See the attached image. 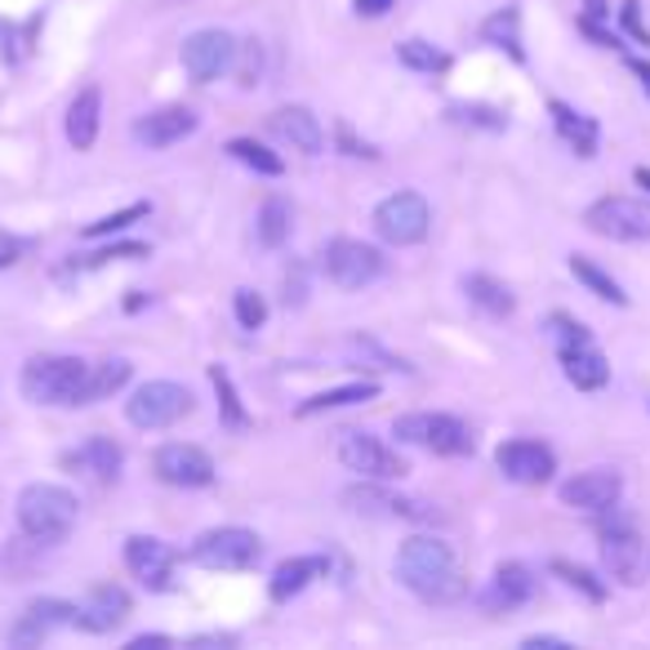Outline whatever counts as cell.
Segmentation results:
<instances>
[{
  "mask_svg": "<svg viewBox=\"0 0 650 650\" xmlns=\"http://www.w3.org/2000/svg\"><path fill=\"white\" fill-rule=\"evenodd\" d=\"M549 335H553L557 353H566V348H579V344H593L588 325H584V321H575V316H566V312H553V316H549Z\"/></svg>",
  "mask_w": 650,
  "mask_h": 650,
  "instance_id": "obj_39",
  "label": "cell"
},
{
  "mask_svg": "<svg viewBox=\"0 0 650 650\" xmlns=\"http://www.w3.org/2000/svg\"><path fill=\"white\" fill-rule=\"evenodd\" d=\"M597 517H602L597 521V530H602V562H606L610 579L637 588L646 579V544H641V534H637V521L624 517V512H615V508H606Z\"/></svg>",
  "mask_w": 650,
  "mask_h": 650,
  "instance_id": "obj_5",
  "label": "cell"
},
{
  "mask_svg": "<svg viewBox=\"0 0 650 650\" xmlns=\"http://www.w3.org/2000/svg\"><path fill=\"white\" fill-rule=\"evenodd\" d=\"M335 134H339V148H344L348 156H366V161H375V156H379L370 143H361V139L353 134V126H348V121H339V130H335Z\"/></svg>",
  "mask_w": 650,
  "mask_h": 650,
  "instance_id": "obj_45",
  "label": "cell"
},
{
  "mask_svg": "<svg viewBox=\"0 0 650 650\" xmlns=\"http://www.w3.org/2000/svg\"><path fill=\"white\" fill-rule=\"evenodd\" d=\"M530 597H534V575H530V566L503 562V566L490 575V588L481 593V606H486L490 615H508V610L526 606Z\"/></svg>",
  "mask_w": 650,
  "mask_h": 650,
  "instance_id": "obj_21",
  "label": "cell"
},
{
  "mask_svg": "<svg viewBox=\"0 0 650 650\" xmlns=\"http://www.w3.org/2000/svg\"><path fill=\"white\" fill-rule=\"evenodd\" d=\"M370 397H379V383L375 379H361V383H344V388H331V392H316V397H307V401H299V419H307V414H325V410H344V405H357V401H370Z\"/></svg>",
  "mask_w": 650,
  "mask_h": 650,
  "instance_id": "obj_26",
  "label": "cell"
},
{
  "mask_svg": "<svg viewBox=\"0 0 650 650\" xmlns=\"http://www.w3.org/2000/svg\"><path fill=\"white\" fill-rule=\"evenodd\" d=\"M121 464H126V451L112 437H89L85 446H76V451L63 455V468L67 473H80V477H89L98 486L117 481L121 477Z\"/></svg>",
  "mask_w": 650,
  "mask_h": 650,
  "instance_id": "obj_19",
  "label": "cell"
},
{
  "mask_svg": "<svg viewBox=\"0 0 650 650\" xmlns=\"http://www.w3.org/2000/svg\"><path fill=\"white\" fill-rule=\"evenodd\" d=\"M632 178H637V187H646V196H650V165H637Z\"/></svg>",
  "mask_w": 650,
  "mask_h": 650,
  "instance_id": "obj_52",
  "label": "cell"
},
{
  "mask_svg": "<svg viewBox=\"0 0 650 650\" xmlns=\"http://www.w3.org/2000/svg\"><path fill=\"white\" fill-rule=\"evenodd\" d=\"M397 58H401L410 72H427V76L451 67V54H446V50L427 45V41H419V36H414V41H401V45H397Z\"/></svg>",
  "mask_w": 650,
  "mask_h": 650,
  "instance_id": "obj_36",
  "label": "cell"
},
{
  "mask_svg": "<svg viewBox=\"0 0 650 650\" xmlns=\"http://www.w3.org/2000/svg\"><path fill=\"white\" fill-rule=\"evenodd\" d=\"M481 41H486V45H499V50H508L517 63H526V45H521V14H517V6L495 10V14L481 23Z\"/></svg>",
  "mask_w": 650,
  "mask_h": 650,
  "instance_id": "obj_28",
  "label": "cell"
},
{
  "mask_svg": "<svg viewBox=\"0 0 650 650\" xmlns=\"http://www.w3.org/2000/svg\"><path fill=\"white\" fill-rule=\"evenodd\" d=\"M263 557L259 534L246 526H219V530H205L196 544H192V562L205 571H250Z\"/></svg>",
  "mask_w": 650,
  "mask_h": 650,
  "instance_id": "obj_6",
  "label": "cell"
},
{
  "mask_svg": "<svg viewBox=\"0 0 650 650\" xmlns=\"http://www.w3.org/2000/svg\"><path fill=\"white\" fill-rule=\"evenodd\" d=\"M228 156L241 161V165L254 170V174H268V178H281V174H285V161H281L277 152H268L263 143H254V139H232V143H228Z\"/></svg>",
  "mask_w": 650,
  "mask_h": 650,
  "instance_id": "obj_35",
  "label": "cell"
},
{
  "mask_svg": "<svg viewBox=\"0 0 650 650\" xmlns=\"http://www.w3.org/2000/svg\"><path fill=\"white\" fill-rule=\"evenodd\" d=\"M451 117L477 121V126H490V130H503V112H490V107H451Z\"/></svg>",
  "mask_w": 650,
  "mask_h": 650,
  "instance_id": "obj_44",
  "label": "cell"
},
{
  "mask_svg": "<svg viewBox=\"0 0 650 650\" xmlns=\"http://www.w3.org/2000/svg\"><path fill=\"white\" fill-rule=\"evenodd\" d=\"M126 619H130V593L121 584H98L80 602V628H89V632H112Z\"/></svg>",
  "mask_w": 650,
  "mask_h": 650,
  "instance_id": "obj_22",
  "label": "cell"
},
{
  "mask_svg": "<svg viewBox=\"0 0 650 650\" xmlns=\"http://www.w3.org/2000/svg\"><path fill=\"white\" fill-rule=\"evenodd\" d=\"M294 214H290V201L285 196H268L263 205H259V246L263 250H281L285 241H290V224Z\"/></svg>",
  "mask_w": 650,
  "mask_h": 650,
  "instance_id": "obj_30",
  "label": "cell"
},
{
  "mask_svg": "<svg viewBox=\"0 0 650 650\" xmlns=\"http://www.w3.org/2000/svg\"><path fill=\"white\" fill-rule=\"evenodd\" d=\"M325 571H331V562H325V557H290V562L277 566L268 593H272V602H290V597H299V593H303L316 575H325Z\"/></svg>",
  "mask_w": 650,
  "mask_h": 650,
  "instance_id": "obj_25",
  "label": "cell"
},
{
  "mask_svg": "<svg viewBox=\"0 0 650 650\" xmlns=\"http://www.w3.org/2000/svg\"><path fill=\"white\" fill-rule=\"evenodd\" d=\"M89 366L80 357H32L23 366V397L36 405H85Z\"/></svg>",
  "mask_w": 650,
  "mask_h": 650,
  "instance_id": "obj_4",
  "label": "cell"
},
{
  "mask_svg": "<svg viewBox=\"0 0 650 650\" xmlns=\"http://www.w3.org/2000/svg\"><path fill=\"white\" fill-rule=\"evenodd\" d=\"M148 214H152V205H148V201H134V205H126V209H117V214H102V219L85 224L80 237H85V241H102V237H112V232H126V228L143 224Z\"/></svg>",
  "mask_w": 650,
  "mask_h": 650,
  "instance_id": "obj_34",
  "label": "cell"
},
{
  "mask_svg": "<svg viewBox=\"0 0 650 650\" xmlns=\"http://www.w3.org/2000/svg\"><path fill=\"white\" fill-rule=\"evenodd\" d=\"M209 383H214V392H219V414H224V423H228L232 432H246V427H250V414H246V405H241V397H237L232 375H228L224 366H209Z\"/></svg>",
  "mask_w": 650,
  "mask_h": 650,
  "instance_id": "obj_33",
  "label": "cell"
},
{
  "mask_svg": "<svg viewBox=\"0 0 650 650\" xmlns=\"http://www.w3.org/2000/svg\"><path fill=\"white\" fill-rule=\"evenodd\" d=\"M397 579L432 606H455V602L468 597V579L455 566V549L437 534H410L405 539L401 553H397Z\"/></svg>",
  "mask_w": 650,
  "mask_h": 650,
  "instance_id": "obj_1",
  "label": "cell"
},
{
  "mask_svg": "<svg viewBox=\"0 0 650 650\" xmlns=\"http://www.w3.org/2000/svg\"><path fill=\"white\" fill-rule=\"evenodd\" d=\"M107 259H148V246L139 241H126V246H107V250H94V254H80V268H98Z\"/></svg>",
  "mask_w": 650,
  "mask_h": 650,
  "instance_id": "obj_43",
  "label": "cell"
},
{
  "mask_svg": "<svg viewBox=\"0 0 650 650\" xmlns=\"http://www.w3.org/2000/svg\"><path fill=\"white\" fill-rule=\"evenodd\" d=\"M495 468L517 481V486H544L553 481L557 473V455L544 446V442H530V437H517V442H503L495 451Z\"/></svg>",
  "mask_w": 650,
  "mask_h": 650,
  "instance_id": "obj_13",
  "label": "cell"
},
{
  "mask_svg": "<svg viewBox=\"0 0 650 650\" xmlns=\"http://www.w3.org/2000/svg\"><path fill=\"white\" fill-rule=\"evenodd\" d=\"M553 575H562L575 593H584L588 602H606V584L593 575V571H584V566H575V562H562V557H553Z\"/></svg>",
  "mask_w": 650,
  "mask_h": 650,
  "instance_id": "obj_38",
  "label": "cell"
},
{
  "mask_svg": "<svg viewBox=\"0 0 650 650\" xmlns=\"http://www.w3.org/2000/svg\"><path fill=\"white\" fill-rule=\"evenodd\" d=\"M392 6H397V0H353V10H357L361 19H383Z\"/></svg>",
  "mask_w": 650,
  "mask_h": 650,
  "instance_id": "obj_47",
  "label": "cell"
},
{
  "mask_svg": "<svg viewBox=\"0 0 650 650\" xmlns=\"http://www.w3.org/2000/svg\"><path fill=\"white\" fill-rule=\"evenodd\" d=\"M392 437L401 446H419L427 455H446V459H464L477 451L473 442V427L455 414H442V410H410L392 423Z\"/></svg>",
  "mask_w": 650,
  "mask_h": 650,
  "instance_id": "obj_3",
  "label": "cell"
},
{
  "mask_svg": "<svg viewBox=\"0 0 650 650\" xmlns=\"http://www.w3.org/2000/svg\"><path fill=\"white\" fill-rule=\"evenodd\" d=\"M98 121H102V89L85 85L72 102H67V143L76 152H89L98 139Z\"/></svg>",
  "mask_w": 650,
  "mask_h": 650,
  "instance_id": "obj_23",
  "label": "cell"
},
{
  "mask_svg": "<svg viewBox=\"0 0 650 650\" xmlns=\"http://www.w3.org/2000/svg\"><path fill=\"white\" fill-rule=\"evenodd\" d=\"M610 10H606V0H588V19H606Z\"/></svg>",
  "mask_w": 650,
  "mask_h": 650,
  "instance_id": "obj_53",
  "label": "cell"
},
{
  "mask_svg": "<svg viewBox=\"0 0 650 650\" xmlns=\"http://www.w3.org/2000/svg\"><path fill=\"white\" fill-rule=\"evenodd\" d=\"M544 646H566L562 637H526V650H544Z\"/></svg>",
  "mask_w": 650,
  "mask_h": 650,
  "instance_id": "obj_51",
  "label": "cell"
},
{
  "mask_svg": "<svg viewBox=\"0 0 650 650\" xmlns=\"http://www.w3.org/2000/svg\"><path fill=\"white\" fill-rule=\"evenodd\" d=\"M237 45H241V41H232L224 28H201V32H192V36L183 41V67H187V76H192L196 85H209V80L228 76V72L237 67Z\"/></svg>",
  "mask_w": 650,
  "mask_h": 650,
  "instance_id": "obj_12",
  "label": "cell"
},
{
  "mask_svg": "<svg viewBox=\"0 0 650 650\" xmlns=\"http://www.w3.org/2000/svg\"><path fill=\"white\" fill-rule=\"evenodd\" d=\"M152 473L165 481V486H178V490H201L214 481V459L201 451V446H187V442H170L152 455Z\"/></svg>",
  "mask_w": 650,
  "mask_h": 650,
  "instance_id": "obj_14",
  "label": "cell"
},
{
  "mask_svg": "<svg viewBox=\"0 0 650 650\" xmlns=\"http://www.w3.org/2000/svg\"><path fill=\"white\" fill-rule=\"evenodd\" d=\"M571 272H575V281H584L597 299H606V303H615V307H624L628 303V294H624V285L597 263V259H588V254H571Z\"/></svg>",
  "mask_w": 650,
  "mask_h": 650,
  "instance_id": "obj_31",
  "label": "cell"
},
{
  "mask_svg": "<svg viewBox=\"0 0 650 650\" xmlns=\"http://www.w3.org/2000/svg\"><path fill=\"white\" fill-rule=\"evenodd\" d=\"M192 130H196V112H192V107H161V112H148V117L134 121V139L143 148H152V152L183 143Z\"/></svg>",
  "mask_w": 650,
  "mask_h": 650,
  "instance_id": "obj_20",
  "label": "cell"
},
{
  "mask_svg": "<svg viewBox=\"0 0 650 650\" xmlns=\"http://www.w3.org/2000/svg\"><path fill=\"white\" fill-rule=\"evenodd\" d=\"M23 615H32L41 628H67V624H80V606L58 602V597H36Z\"/></svg>",
  "mask_w": 650,
  "mask_h": 650,
  "instance_id": "obj_37",
  "label": "cell"
},
{
  "mask_svg": "<svg viewBox=\"0 0 650 650\" xmlns=\"http://www.w3.org/2000/svg\"><path fill=\"white\" fill-rule=\"evenodd\" d=\"M196 397L174 383V379H152L143 388H134V397L126 401V414L134 427H148V432H161V427H174L183 414H192Z\"/></svg>",
  "mask_w": 650,
  "mask_h": 650,
  "instance_id": "obj_7",
  "label": "cell"
},
{
  "mask_svg": "<svg viewBox=\"0 0 650 650\" xmlns=\"http://www.w3.org/2000/svg\"><path fill=\"white\" fill-rule=\"evenodd\" d=\"M268 134L281 139V143H290V148L303 152V156H321V152H325V130H321V121L312 117V107H299V102L277 107V112L268 117Z\"/></svg>",
  "mask_w": 650,
  "mask_h": 650,
  "instance_id": "obj_17",
  "label": "cell"
},
{
  "mask_svg": "<svg viewBox=\"0 0 650 650\" xmlns=\"http://www.w3.org/2000/svg\"><path fill=\"white\" fill-rule=\"evenodd\" d=\"M383 486H388V481H366V477H361V486L344 490V503H348L353 512H383V517H405V521H437V512H432L427 503L401 499V495H392V490H383Z\"/></svg>",
  "mask_w": 650,
  "mask_h": 650,
  "instance_id": "obj_16",
  "label": "cell"
},
{
  "mask_svg": "<svg viewBox=\"0 0 650 650\" xmlns=\"http://www.w3.org/2000/svg\"><path fill=\"white\" fill-rule=\"evenodd\" d=\"M641 0H624V10H619V19H624V28H628V36H637L641 45H650V32H646V23H641Z\"/></svg>",
  "mask_w": 650,
  "mask_h": 650,
  "instance_id": "obj_46",
  "label": "cell"
},
{
  "mask_svg": "<svg viewBox=\"0 0 650 650\" xmlns=\"http://www.w3.org/2000/svg\"><path fill=\"white\" fill-rule=\"evenodd\" d=\"M237 58H241V85L254 89L263 80V45L259 41H241L237 45Z\"/></svg>",
  "mask_w": 650,
  "mask_h": 650,
  "instance_id": "obj_41",
  "label": "cell"
},
{
  "mask_svg": "<svg viewBox=\"0 0 650 650\" xmlns=\"http://www.w3.org/2000/svg\"><path fill=\"white\" fill-rule=\"evenodd\" d=\"M549 112H553V121H557V130H562V139L579 152V156H597V126L588 121V117H579V112H571L566 102H549Z\"/></svg>",
  "mask_w": 650,
  "mask_h": 650,
  "instance_id": "obj_29",
  "label": "cell"
},
{
  "mask_svg": "<svg viewBox=\"0 0 650 650\" xmlns=\"http://www.w3.org/2000/svg\"><path fill=\"white\" fill-rule=\"evenodd\" d=\"M174 562H178V553L156 534H130L126 539V566L152 593H165L174 584Z\"/></svg>",
  "mask_w": 650,
  "mask_h": 650,
  "instance_id": "obj_15",
  "label": "cell"
},
{
  "mask_svg": "<svg viewBox=\"0 0 650 650\" xmlns=\"http://www.w3.org/2000/svg\"><path fill=\"white\" fill-rule=\"evenodd\" d=\"M584 224L606 241H650V201L602 196L597 205H588Z\"/></svg>",
  "mask_w": 650,
  "mask_h": 650,
  "instance_id": "obj_10",
  "label": "cell"
},
{
  "mask_svg": "<svg viewBox=\"0 0 650 650\" xmlns=\"http://www.w3.org/2000/svg\"><path fill=\"white\" fill-rule=\"evenodd\" d=\"M464 294L486 312V316H512V307H517V299H512V290L503 285V281H495V277H486V272H473V277H464Z\"/></svg>",
  "mask_w": 650,
  "mask_h": 650,
  "instance_id": "obj_27",
  "label": "cell"
},
{
  "mask_svg": "<svg viewBox=\"0 0 650 650\" xmlns=\"http://www.w3.org/2000/svg\"><path fill=\"white\" fill-rule=\"evenodd\" d=\"M130 383V361H102V366H89V379H85V405L102 401V397H112Z\"/></svg>",
  "mask_w": 650,
  "mask_h": 650,
  "instance_id": "obj_32",
  "label": "cell"
},
{
  "mask_svg": "<svg viewBox=\"0 0 650 650\" xmlns=\"http://www.w3.org/2000/svg\"><path fill=\"white\" fill-rule=\"evenodd\" d=\"M628 72H632V76L641 80V89L650 94V63H646V58H628Z\"/></svg>",
  "mask_w": 650,
  "mask_h": 650,
  "instance_id": "obj_50",
  "label": "cell"
},
{
  "mask_svg": "<svg viewBox=\"0 0 650 650\" xmlns=\"http://www.w3.org/2000/svg\"><path fill=\"white\" fill-rule=\"evenodd\" d=\"M432 228V209L419 192H392L375 205V232L388 246H419Z\"/></svg>",
  "mask_w": 650,
  "mask_h": 650,
  "instance_id": "obj_8",
  "label": "cell"
},
{
  "mask_svg": "<svg viewBox=\"0 0 650 650\" xmlns=\"http://www.w3.org/2000/svg\"><path fill=\"white\" fill-rule=\"evenodd\" d=\"M161 646H170V637H161V632H152V637H134V641H130V650H161Z\"/></svg>",
  "mask_w": 650,
  "mask_h": 650,
  "instance_id": "obj_49",
  "label": "cell"
},
{
  "mask_svg": "<svg viewBox=\"0 0 650 650\" xmlns=\"http://www.w3.org/2000/svg\"><path fill=\"white\" fill-rule=\"evenodd\" d=\"M619 473L610 468H588V473H575L571 481H562V503L566 508H579V512H606L619 503Z\"/></svg>",
  "mask_w": 650,
  "mask_h": 650,
  "instance_id": "obj_18",
  "label": "cell"
},
{
  "mask_svg": "<svg viewBox=\"0 0 650 650\" xmlns=\"http://www.w3.org/2000/svg\"><path fill=\"white\" fill-rule=\"evenodd\" d=\"M339 464L348 473L366 477V481H401L410 473L405 459L392 446H383L379 437H370V432H344L339 437Z\"/></svg>",
  "mask_w": 650,
  "mask_h": 650,
  "instance_id": "obj_11",
  "label": "cell"
},
{
  "mask_svg": "<svg viewBox=\"0 0 650 650\" xmlns=\"http://www.w3.org/2000/svg\"><path fill=\"white\" fill-rule=\"evenodd\" d=\"M232 303H237V321L246 325V331H259V325L268 321V303H263L254 290H237Z\"/></svg>",
  "mask_w": 650,
  "mask_h": 650,
  "instance_id": "obj_42",
  "label": "cell"
},
{
  "mask_svg": "<svg viewBox=\"0 0 650 650\" xmlns=\"http://www.w3.org/2000/svg\"><path fill=\"white\" fill-rule=\"evenodd\" d=\"M579 32H584V36H593L597 45H606V50H615V45H619L610 32H602V28H597V19H584V23H579Z\"/></svg>",
  "mask_w": 650,
  "mask_h": 650,
  "instance_id": "obj_48",
  "label": "cell"
},
{
  "mask_svg": "<svg viewBox=\"0 0 650 650\" xmlns=\"http://www.w3.org/2000/svg\"><path fill=\"white\" fill-rule=\"evenodd\" d=\"M562 370H566V379H571L575 388H584V392H597V388H606V379H610V361H606L593 344L566 348V353H562Z\"/></svg>",
  "mask_w": 650,
  "mask_h": 650,
  "instance_id": "obj_24",
  "label": "cell"
},
{
  "mask_svg": "<svg viewBox=\"0 0 650 650\" xmlns=\"http://www.w3.org/2000/svg\"><path fill=\"white\" fill-rule=\"evenodd\" d=\"M344 357H348V361H375V370H410L401 357L383 353L375 339H348V344H344Z\"/></svg>",
  "mask_w": 650,
  "mask_h": 650,
  "instance_id": "obj_40",
  "label": "cell"
},
{
  "mask_svg": "<svg viewBox=\"0 0 650 650\" xmlns=\"http://www.w3.org/2000/svg\"><path fill=\"white\" fill-rule=\"evenodd\" d=\"M321 268H325V277H331L339 290H361V285L383 277V254L370 241L335 237L331 246L321 250Z\"/></svg>",
  "mask_w": 650,
  "mask_h": 650,
  "instance_id": "obj_9",
  "label": "cell"
},
{
  "mask_svg": "<svg viewBox=\"0 0 650 650\" xmlns=\"http://www.w3.org/2000/svg\"><path fill=\"white\" fill-rule=\"evenodd\" d=\"M10 263H14V250H10V246H0V272H6Z\"/></svg>",
  "mask_w": 650,
  "mask_h": 650,
  "instance_id": "obj_54",
  "label": "cell"
},
{
  "mask_svg": "<svg viewBox=\"0 0 650 650\" xmlns=\"http://www.w3.org/2000/svg\"><path fill=\"white\" fill-rule=\"evenodd\" d=\"M76 512H80L76 495L54 481H32L19 495V526L36 544H63L76 526Z\"/></svg>",
  "mask_w": 650,
  "mask_h": 650,
  "instance_id": "obj_2",
  "label": "cell"
}]
</instances>
